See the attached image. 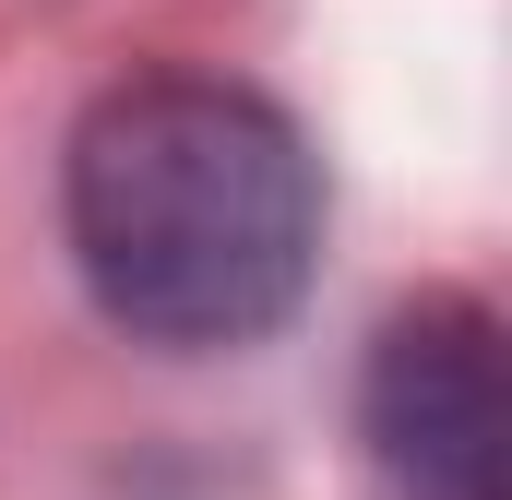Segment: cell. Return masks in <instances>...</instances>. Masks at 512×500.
<instances>
[{"label":"cell","instance_id":"6da1fadb","mask_svg":"<svg viewBox=\"0 0 512 500\" xmlns=\"http://www.w3.org/2000/svg\"><path fill=\"white\" fill-rule=\"evenodd\" d=\"M60 215L120 334L215 358V346H262L298 310L310 250H322V167L298 120L262 108L251 84L143 72L84 108Z\"/></svg>","mask_w":512,"mask_h":500},{"label":"cell","instance_id":"7a4b0ae2","mask_svg":"<svg viewBox=\"0 0 512 500\" xmlns=\"http://www.w3.org/2000/svg\"><path fill=\"white\" fill-rule=\"evenodd\" d=\"M358 441L393 500H501V334L477 298H417L382 322Z\"/></svg>","mask_w":512,"mask_h":500}]
</instances>
